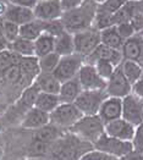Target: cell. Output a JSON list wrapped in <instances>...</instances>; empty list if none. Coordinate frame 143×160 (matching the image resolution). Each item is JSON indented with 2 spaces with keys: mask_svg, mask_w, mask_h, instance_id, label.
I'll use <instances>...</instances> for the list:
<instances>
[{
  "mask_svg": "<svg viewBox=\"0 0 143 160\" xmlns=\"http://www.w3.org/2000/svg\"><path fill=\"white\" fill-rule=\"evenodd\" d=\"M98 4L94 0H84L78 8L66 11L61 16V22L67 32L75 34L93 27Z\"/></svg>",
  "mask_w": 143,
  "mask_h": 160,
  "instance_id": "cell-1",
  "label": "cell"
},
{
  "mask_svg": "<svg viewBox=\"0 0 143 160\" xmlns=\"http://www.w3.org/2000/svg\"><path fill=\"white\" fill-rule=\"evenodd\" d=\"M70 131L76 137L84 139V142L94 144L104 134V122L98 115H83Z\"/></svg>",
  "mask_w": 143,
  "mask_h": 160,
  "instance_id": "cell-2",
  "label": "cell"
},
{
  "mask_svg": "<svg viewBox=\"0 0 143 160\" xmlns=\"http://www.w3.org/2000/svg\"><path fill=\"white\" fill-rule=\"evenodd\" d=\"M82 116L83 114L74 103H61L54 111L49 114L52 125L61 128H69V130Z\"/></svg>",
  "mask_w": 143,
  "mask_h": 160,
  "instance_id": "cell-3",
  "label": "cell"
},
{
  "mask_svg": "<svg viewBox=\"0 0 143 160\" xmlns=\"http://www.w3.org/2000/svg\"><path fill=\"white\" fill-rule=\"evenodd\" d=\"M75 53L82 58H88L100 44V31L91 27L88 29L81 31L74 34Z\"/></svg>",
  "mask_w": 143,
  "mask_h": 160,
  "instance_id": "cell-4",
  "label": "cell"
},
{
  "mask_svg": "<svg viewBox=\"0 0 143 160\" xmlns=\"http://www.w3.org/2000/svg\"><path fill=\"white\" fill-rule=\"evenodd\" d=\"M93 146H94V149L104 152L117 159L124 158L133 152L132 142H126V141H120L116 138H113V137L108 136L105 132Z\"/></svg>",
  "mask_w": 143,
  "mask_h": 160,
  "instance_id": "cell-5",
  "label": "cell"
},
{
  "mask_svg": "<svg viewBox=\"0 0 143 160\" xmlns=\"http://www.w3.org/2000/svg\"><path fill=\"white\" fill-rule=\"evenodd\" d=\"M83 64H84V58H82L76 53L61 56L58 66L53 71V75L63 83L65 81L75 78Z\"/></svg>",
  "mask_w": 143,
  "mask_h": 160,
  "instance_id": "cell-6",
  "label": "cell"
},
{
  "mask_svg": "<svg viewBox=\"0 0 143 160\" xmlns=\"http://www.w3.org/2000/svg\"><path fill=\"white\" fill-rule=\"evenodd\" d=\"M108 97L105 89L102 91H82L74 104L83 115H98L99 108Z\"/></svg>",
  "mask_w": 143,
  "mask_h": 160,
  "instance_id": "cell-7",
  "label": "cell"
},
{
  "mask_svg": "<svg viewBox=\"0 0 143 160\" xmlns=\"http://www.w3.org/2000/svg\"><path fill=\"white\" fill-rule=\"evenodd\" d=\"M121 119L130 122L135 127L143 122V100L137 95L130 93L122 98Z\"/></svg>",
  "mask_w": 143,
  "mask_h": 160,
  "instance_id": "cell-8",
  "label": "cell"
},
{
  "mask_svg": "<svg viewBox=\"0 0 143 160\" xmlns=\"http://www.w3.org/2000/svg\"><path fill=\"white\" fill-rule=\"evenodd\" d=\"M77 77L83 91H102L106 87V81L98 75L95 67L92 64L84 62L78 71Z\"/></svg>",
  "mask_w": 143,
  "mask_h": 160,
  "instance_id": "cell-9",
  "label": "cell"
},
{
  "mask_svg": "<svg viewBox=\"0 0 143 160\" xmlns=\"http://www.w3.org/2000/svg\"><path fill=\"white\" fill-rule=\"evenodd\" d=\"M105 92L108 94V97H114V98H120V99L132 93V84L124 76L120 65L116 66L111 77L106 81Z\"/></svg>",
  "mask_w": 143,
  "mask_h": 160,
  "instance_id": "cell-10",
  "label": "cell"
},
{
  "mask_svg": "<svg viewBox=\"0 0 143 160\" xmlns=\"http://www.w3.org/2000/svg\"><path fill=\"white\" fill-rule=\"evenodd\" d=\"M34 18L43 22L59 20L63 16V9L59 0H38L33 8Z\"/></svg>",
  "mask_w": 143,
  "mask_h": 160,
  "instance_id": "cell-11",
  "label": "cell"
},
{
  "mask_svg": "<svg viewBox=\"0 0 143 160\" xmlns=\"http://www.w3.org/2000/svg\"><path fill=\"white\" fill-rule=\"evenodd\" d=\"M135 130L136 127L133 125H131L130 122L125 121L121 118L104 125V131L108 136L120 141H126V142H132V138L135 136Z\"/></svg>",
  "mask_w": 143,
  "mask_h": 160,
  "instance_id": "cell-12",
  "label": "cell"
},
{
  "mask_svg": "<svg viewBox=\"0 0 143 160\" xmlns=\"http://www.w3.org/2000/svg\"><path fill=\"white\" fill-rule=\"evenodd\" d=\"M121 112H122V99L114 98V97H106L99 108L98 116L105 125L110 121L120 119Z\"/></svg>",
  "mask_w": 143,
  "mask_h": 160,
  "instance_id": "cell-13",
  "label": "cell"
},
{
  "mask_svg": "<svg viewBox=\"0 0 143 160\" xmlns=\"http://www.w3.org/2000/svg\"><path fill=\"white\" fill-rule=\"evenodd\" d=\"M95 60H108V61L113 62L115 66H119L122 62L124 58H122V54H121L120 50H115V49L109 48V47H106V45L100 43L97 47V49L88 58L84 59V62L93 64Z\"/></svg>",
  "mask_w": 143,
  "mask_h": 160,
  "instance_id": "cell-14",
  "label": "cell"
},
{
  "mask_svg": "<svg viewBox=\"0 0 143 160\" xmlns=\"http://www.w3.org/2000/svg\"><path fill=\"white\" fill-rule=\"evenodd\" d=\"M34 20V13L33 9L15 5V4H9L6 13L4 16V21H10L18 26H22L27 22H31Z\"/></svg>",
  "mask_w": 143,
  "mask_h": 160,
  "instance_id": "cell-15",
  "label": "cell"
},
{
  "mask_svg": "<svg viewBox=\"0 0 143 160\" xmlns=\"http://www.w3.org/2000/svg\"><path fill=\"white\" fill-rule=\"evenodd\" d=\"M48 123H50L49 114L33 107L28 109V111L26 112L22 121V127L28 130H38Z\"/></svg>",
  "mask_w": 143,
  "mask_h": 160,
  "instance_id": "cell-16",
  "label": "cell"
},
{
  "mask_svg": "<svg viewBox=\"0 0 143 160\" xmlns=\"http://www.w3.org/2000/svg\"><path fill=\"white\" fill-rule=\"evenodd\" d=\"M142 50L143 39L138 34H135L133 37L124 40V44H122V48H121V54H122L124 60H132V61L138 62Z\"/></svg>",
  "mask_w": 143,
  "mask_h": 160,
  "instance_id": "cell-17",
  "label": "cell"
},
{
  "mask_svg": "<svg viewBox=\"0 0 143 160\" xmlns=\"http://www.w3.org/2000/svg\"><path fill=\"white\" fill-rule=\"evenodd\" d=\"M82 91L83 89L81 87V83L78 81L77 76L75 78L65 81V82L61 83L60 92H59L60 102L61 103H74Z\"/></svg>",
  "mask_w": 143,
  "mask_h": 160,
  "instance_id": "cell-18",
  "label": "cell"
},
{
  "mask_svg": "<svg viewBox=\"0 0 143 160\" xmlns=\"http://www.w3.org/2000/svg\"><path fill=\"white\" fill-rule=\"evenodd\" d=\"M34 83L38 86L40 92H45V93L58 94L60 92V87H61V82L58 80L53 73H44V72H39L36 77Z\"/></svg>",
  "mask_w": 143,
  "mask_h": 160,
  "instance_id": "cell-19",
  "label": "cell"
},
{
  "mask_svg": "<svg viewBox=\"0 0 143 160\" xmlns=\"http://www.w3.org/2000/svg\"><path fill=\"white\" fill-rule=\"evenodd\" d=\"M54 52L60 56H66L75 54V43H74V34L65 31L63 34L55 38V47Z\"/></svg>",
  "mask_w": 143,
  "mask_h": 160,
  "instance_id": "cell-20",
  "label": "cell"
},
{
  "mask_svg": "<svg viewBox=\"0 0 143 160\" xmlns=\"http://www.w3.org/2000/svg\"><path fill=\"white\" fill-rule=\"evenodd\" d=\"M9 50L21 58H36L34 54V42L18 37L16 40L9 44Z\"/></svg>",
  "mask_w": 143,
  "mask_h": 160,
  "instance_id": "cell-21",
  "label": "cell"
},
{
  "mask_svg": "<svg viewBox=\"0 0 143 160\" xmlns=\"http://www.w3.org/2000/svg\"><path fill=\"white\" fill-rule=\"evenodd\" d=\"M43 33H44V22L37 18L20 26V37L25 39L34 42Z\"/></svg>",
  "mask_w": 143,
  "mask_h": 160,
  "instance_id": "cell-22",
  "label": "cell"
},
{
  "mask_svg": "<svg viewBox=\"0 0 143 160\" xmlns=\"http://www.w3.org/2000/svg\"><path fill=\"white\" fill-rule=\"evenodd\" d=\"M61 104L60 98L58 94H52V93H45V92H40L36 99L34 103V108L40 109L48 114H50L54 111L56 108Z\"/></svg>",
  "mask_w": 143,
  "mask_h": 160,
  "instance_id": "cell-23",
  "label": "cell"
},
{
  "mask_svg": "<svg viewBox=\"0 0 143 160\" xmlns=\"http://www.w3.org/2000/svg\"><path fill=\"white\" fill-rule=\"evenodd\" d=\"M100 43L106 45V47H109V48H113L115 50H120L121 52V48H122V44H124V39L117 33L116 27L113 26L100 31Z\"/></svg>",
  "mask_w": 143,
  "mask_h": 160,
  "instance_id": "cell-24",
  "label": "cell"
},
{
  "mask_svg": "<svg viewBox=\"0 0 143 160\" xmlns=\"http://www.w3.org/2000/svg\"><path fill=\"white\" fill-rule=\"evenodd\" d=\"M120 68H121L124 76L126 77V80L129 81L132 86L140 80L141 76L143 75V68L137 61L122 60V62L120 64Z\"/></svg>",
  "mask_w": 143,
  "mask_h": 160,
  "instance_id": "cell-25",
  "label": "cell"
},
{
  "mask_svg": "<svg viewBox=\"0 0 143 160\" xmlns=\"http://www.w3.org/2000/svg\"><path fill=\"white\" fill-rule=\"evenodd\" d=\"M138 11V4L137 1H132L129 0L119 11L113 15V25L117 26L120 23L124 22H130V20L132 18V16Z\"/></svg>",
  "mask_w": 143,
  "mask_h": 160,
  "instance_id": "cell-26",
  "label": "cell"
},
{
  "mask_svg": "<svg viewBox=\"0 0 143 160\" xmlns=\"http://www.w3.org/2000/svg\"><path fill=\"white\" fill-rule=\"evenodd\" d=\"M54 47H55V38L43 33L42 36H39L37 39L34 40V54L36 58H42L47 54H50L54 52Z\"/></svg>",
  "mask_w": 143,
  "mask_h": 160,
  "instance_id": "cell-27",
  "label": "cell"
},
{
  "mask_svg": "<svg viewBox=\"0 0 143 160\" xmlns=\"http://www.w3.org/2000/svg\"><path fill=\"white\" fill-rule=\"evenodd\" d=\"M59 137V127L54 126L52 123H48L43 127H40L37 130V132L34 134V139L40 141V142H45V143H50L56 142Z\"/></svg>",
  "mask_w": 143,
  "mask_h": 160,
  "instance_id": "cell-28",
  "label": "cell"
},
{
  "mask_svg": "<svg viewBox=\"0 0 143 160\" xmlns=\"http://www.w3.org/2000/svg\"><path fill=\"white\" fill-rule=\"evenodd\" d=\"M60 55L53 52L50 54H47L42 58H38V67L39 72H44V73H53V71L55 70V67L58 66L59 61H60Z\"/></svg>",
  "mask_w": 143,
  "mask_h": 160,
  "instance_id": "cell-29",
  "label": "cell"
},
{
  "mask_svg": "<svg viewBox=\"0 0 143 160\" xmlns=\"http://www.w3.org/2000/svg\"><path fill=\"white\" fill-rule=\"evenodd\" d=\"M92 65H94L98 75L105 81H108L111 77V75L114 73V71L116 68V66L113 62H110L108 60H95Z\"/></svg>",
  "mask_w": 143,
  "mask_h": 160,
  "instance_id": "cell-30",
  "label": "cell"
},
{
  "mask_svg": "<svg viewBox=\"0 0 143 160\" xmlns=\"http://www.w3.org/2000/svg\"><path fill=\"white\" fill-rule=\"evenodd\" d=\"M40 93V89L38 88V86L36 83H33L32 86H29L26 91L22 93L21 97V103L27 108H33L34 107V103H36V99L38 97V94Z\"/></svg>",
  "mask_w": 143,
  "mask_h": 160,
  "instance_id": "cell-31",
  "label": "cell"
},
{
  "mask_svg": "<svg viewBox=\"0 0 143 160\" xmlns=\"http://www.w3.org/2000/svg\"><path fill=\"white\" fill-rule=\"evenodd\" d=\"M129 0H105L104 2L98 4V10L108 15H114L119 11Z\"/></svg>",
  "mask_w": 143,
  "mask_h": 160,
  "instance_id": "cell-32",
  "label": "cell"
},
{
  "mask_svg": "<svg viewBox=\"0 0 143 160\" xmlns=\"http://www.w3.org/2000/svg\"><path fill=\"white\" fill-rule=\"evenodd\" d=\"M65 27L63 25L61 20H53V21H48V22H44V33L52 36L54 38L59 37L60 34H63L65 32Z\"/></svg>",
  "mask_w": 143,
  "mask_h": 160,
  "instance_id": "cell-33",
  "label": "cell"
},
{
  "mask_svg": "<svg viewBox=\"0 0 143 160\" xmlns=\"http://www.w3.org/2000/svg\"><path fill=\"white\" fill-rule=\"evenodd\" d=\"M50 146H52L50 143H45V142L33 139V142L29 146V155L32 158H36V159H37V157H44L49 152Z\"/></svg>",
  "mask_w": 143,
  "mask_h": 160,
  "instance_id": "cell-34",
  "label": "cell"
},
{
  "mask_svg": "<svg viewBox=\"0 0 143 160\" xmlns=\"http://www.w3.org/2000/svg\"><path fill=\"white\" fill-rule=\"evenodd\" d=\"M20 37V26L10 22V21H4V38L10 44L13 40H16Z\"/></svg>",
  "mask_w": 143,
  "mask_h": 160,
  "instance_id": "cell-35",
  "label": "cell"
},
{
  "mask_svg": "<svg viewBox=\"0 0 143 160\" xmlns=\"http://www.w3.org/2000/svg\"><path fill=\"white\" fill-rule=\"evenodd\" d=\"M3 72H4V78L8 82H11V83L18 82L21 80L22 75H23V71L20 66V62L18 64H13V65L9 66L8 68L3 70Z\"/></svg>",
  "mask_w": 143,
  "mask_h": 160,
  "instance_id": "cell-36",
  "label": "cell"
},
{
  "mask_svg": "<svg viewBox=\"0 0 143 160\" xmlns=\"http://www.w3.org/2000/svg\"><path fill=\"white\" fill-rule=\"evenodd\" d=\"M132 146H133V152L143 155V122L136 126L135 136L132 138Z\"/></svg>",
  "mask_w": 143,
  "mask_h": 160,
  "instance_id": "cell-37",
  "label": "cell"
},
{
  "mask_svg": "<svg viewBox=\"0 0 143 160\" xmlns=\"http://www.w3.org/2000/svg\"><path fill=\"white\" fill-rule=\"evenodd\" d=\"M78 160H119L117 158L109 155L104 152H100L98 149H92L89 152L84 153Z\"/></svg>",
  "mask_w": 143,
  "mask_h": 160,
  "instance_id": "cell-38",
  "label": "cell"
},
{
  "mask_svg": "<svg viewBox=\"0 0 143 160\" xmlns=\"http://www.w3.org/2000/svg\"><path fill=\"white\" fill-rule=\"evenodd\" d=\"M115 27L117 29V33L121 36V38L124 40L129 39L131 37H133L135 34H137L130 22H124V23H120V25H117Z\"/></svg>",
  "mask_w": 143,
  "mask_h": 160,
  "instance_id": "cell-39",
  "label": "cell"
},
{
  "mask_svg": "<svg viewBox=\"0 0 143 160\" xmlns=\"http://www.w3.org/2000/svg\"><path fill=\"white\" fill-rule=\"evenodd\" d=\"M130 23L132 25L133 29L136 31V33H140L143 29V12H141L138 10L132 16V18L130 20Z\"/></svg>",
  "mask_w": 143,
  "mask_h": 160,
  "instance_id": "cell-40",
  "label": "cell"
},
{
  "mask_svg": "<svg viewBox=\"0 0 143 160\" xmlns=\"http://www.w3.org/2000/svg\"><path fill=\"white\" fill-rule=\"evenodd\" d=\"M59 1H60L63 12H66V11H71V10L78 8L84 0H59Z\"/></svg>",
  "mask_w": 143,
  "mask_h": 160,
  "instance_id": "cell-41",
  "label": "cell"
},
{
  "mask_svg": "<svg viewBox=\"0 0 143 160\" xmlns=\"http://www.w3.org/2000/svg\"><path fill=\"white\" fill-rule=\"evenodd\" d=\"M132 93L143 100V75L141 76V78L132 86Z\"/></svg>",
  "mask_w": 143,
  "mask_h": 160,
  "instance_id": "cell-42",
  "label": "cell"
},
{
  "mask_svg": "<svg viewBox=\"0 0 143 160\" xmlns=\"http://www.w3.org/2000/svg\"><path fill=\"white\" fill-rule=\"evenodd\" d=\"M9 2L15 4V5H20V6L33 9L36 6V4L38 2V0H9Z\"/></svg>",
  "mask_w": 143,
  "mask_h": 160,
  "instance_id": "cell-43",
  "label": "cell"
},
{
  "mask_svg": "<svg viewBox=\"0 0 143 160\" xmlns=\"http://www.w3.org/2000/svg\"><path fill=\"white\" fill-rule=\"evenodd\" d=\"M9 49V43L5 40V38H0V53Z\"/></svg>",
  "mask_w": 143,
  "mask_h": 160,
  "instance_id": "cell-44",
  "label": "cell"
},
{
  "mask_svg": "<svg viewBox=\"0 0 143 160\" xmlns=\"http://www.w3.org/2000/svg\"><path fill=\"white\" fill-rule=\"evenodd\" d=\"M0 38H4V21L0 20Z\"/></svg>",
  "mask_w": 143,
  "mask_h": 160,
  "instance_id": "cell-45",
  "label": "cell"
},
{
  "mask_svg": "<svg viewBox=\"0 0 143 160\" xmlns=\"http://www.w3.org/2000/svg\"><path fill=\"white\" fill-rule=\"evenodd\" d=\"M137 4H138V10L143 12V0H140V1H137Z\"/></svg>",
  "mask_w": 143,
  "mask_h": 160,
  "instance_id": "cell-46",
  "label": "cell"
},
{
  "mask_svg": "<svg viewBox=\"0 0 143 160\" xmlns=\"http://www.w3.org/2000/svg\"><path fill=\"white\" fill-rule=\"evenodd\" d=\"M138 64H140L141 67L143 68V50H142V54H141V58H140V60H138Z\"/></svg>",
  "mask_w": 143,
  "mask_h": 160,
  "instance_id": "cell-47",
  "label": "cell"
},
{
  "mask_svg": "<svg viewBox=\"0 0 143 160\" xmlns=\"http://www.w3.org/2000/svg\"><path fill=\"white\" fill-rule=\"evenodd\" d=\"M94 1H95L97 4H102V2H104L105 0H94Z\"/></svg>",
  "mask_w": 143,
  "mask_h": 160,
  "instance_id": "cell-48",
  "label": "cell"
},
{
  "mask_svg": "<svg viewBox=\"0 0 143 160\" xmlns=\"http://www.w3.org/2000/svg\"><path fill=\"white\" fill-rule=\"evenodd\" d=\"M137 34H138V36H140V37H141V38L143 39V29L141 31V32H140V33H137Z\"/></svg>",
  "mask_w": 143,
  "mask_h": 160,
  "instance_id": "cell-49",
  "label": "cell"
},
{
  "mask_svg": "<svg viewBox=\"0 0 143 160\" xmlns=\"http://www.w3.org/2000/svg\"><path fill=\"white\" fill-rule=\"evenodd\" d=\"M28 160H38V159H36V158H31V159H28Z\"/></svg>",
  "mask_w": 143,
  "mask_h": 160,
  "instance_id": "cell-50",
  "label": "cell"
},
{
  "mask_svg": "<svg viewBox=\"0 0 143 160\" xmlns=\"http://www.w3.org/2000/svg\"><path fill=\"white\" fill-rule=\"evenodd\" d=\"M132 1H140V0H132Z\"/></svg>",
  "mask_w": 143,
  "mask_h": 160,
  "instance_id": "cell-51",
  "label": "cell"
},
{
  "mask_svg": "<svg viewBox=\"0 0 143 160\" xmlns=\"http://www.w3.org/2000/svg\"><path fill=\"white\" fill-rule=\"evenodd\" d=\"M0 154H1V152H0Z\"/></svg>",
  "mask_w": 143,
  "mask_h": 160,
  "instance_id": "cell-52",
  "label": "cell"
}]
</instances>
